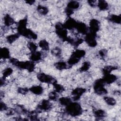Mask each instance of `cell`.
I'll use <instances>...</instances> for the list:
<instances>
[{
    "instance_id": "7a4b0ae2",
    "label": "cell",
    "mask_w": 121,
    "mask_h": 121,
    "mask_svg": "<svg viewBox=\"0 0 121 121\" xmlns=\"http://www.w3.org/2000/svg\"><path fill=\"white\" fill-rule=\"evenodd\" d=\"M98 6L101 10L106 9L108 5V3L105 1H99L98 3Z\"/></svg>"
},
{
    "instance_id": "6da1fadb",
    "label": "cell",
    "mask_w": 121,
    "mask_h": 121,
    "mask_svg": "<svg viewBox=\"0 0 121 121\" xmlns=\"http://www.w3.org/2000/svg\"><path fill=\"white\" fill-rule=\"evenodd\" d=\"M79 3H78L77 1H70L68 4V6L69 7L68 8L70 9H78L79 7Z\"/></svg>"
}]
</instances>
